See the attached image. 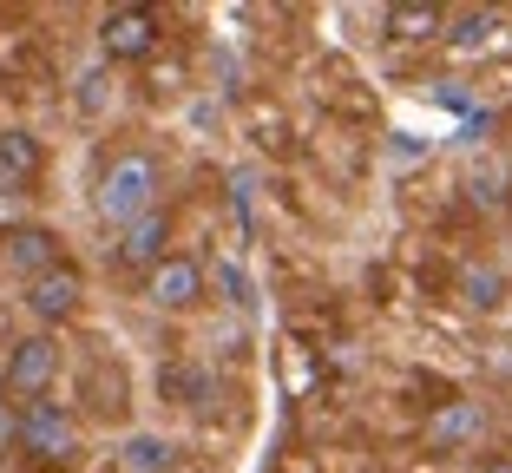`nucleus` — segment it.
Instances as JSON below:
<instances>
[{
  "label": "nucleus",
  "mask_w": 512,
  "mask_h": 473,
  "mask_svg": "<svg viewBox=\"0 0 512 473\" xmlns=\"http://www.w3.org/2000/svg\"><path fill=\"white\" fill-rule=\"evenodd\" d=\"M158 184L165 178H158V158L151 152H119L99 171V198L92 204H99V217H106L112 230H132L138 217L158 211Z\"/></svg>",
  "instance_id": "1"
},
{
  "label": "nucleus",
  "mask_w": 512,
  "mask_h": 473,
  "mask_svg": "<svg viewBox=\"0 0 512 473\" xmlns=\"http://www.w3.org/2000/svg\"><path fill=\"white\" fill-rule=\"evenodd\" d=\"M53 375H60V342L27 336V342H14V355H7V368H0V395L14 401V408H33V401H46Z\"/></svg>",
  "instance_id": "2"
},
{
  "label": "nucleus",
  "mask_w": 512,
  "mask_h": 473,
  "mask_svg": "<svg viewBox=\"0 0 512 473\" xmlns=\"http://www.w3.org/2000/svg\"><path fill=\"white\" fill-rule=\"evenodd\" d=\"M14 441H20V454H33V460H66L73 441H79V428H73V414H66L60 401H33V408H20Z\"/></svg>",
  "instance_id": "3"
},
{
  "label": "nucleus",
  "mask_w": 512,
  "mask_h": 473,
  "mask_svg": "<svg viewBox=\"0 0 512 473\" xmlns=\"http://www.w3.org/2000/svg\"><path fill=\"white\" fill-rule=\"evenodd\" d=\"M151 46H158V14L151 7H112L99 20V53L106 60H151Z\"/></svg>",
  "instance_id": "4"
},
{
  "label": "nucleus",
  "mask_w": 512,
  "mask_h": 473,
  "mask_svg": "<svg viewBox=\"0 0 512 473\" xmlns=\"http://www.w3.org/2000/svg\"><path fill=\"white\" fill-rule=\"evenodd\" d=\"M204 276L211 270H204L197 257H165L158 270H145V296L158 309H191L197 296H204Z\"/></svg>",
  "instance_id": "5"
},
{
  "label": "nucleus",
  "mask_w": 512,
  "mask_h": 473,
  "mask_svg": "<svg viewBox=\"0 0 512 473\" xmlns=\"http://www.w3.org/2000/svg\"><path fill=\"white\" fill-rule=\"evenodd\" d=\"M480 434H486L480 401H440V408L427 414V447H434V454H460V447L480 441Z\"/></svg>",
  "instance_id": "6"
},
{
  "label": "nucleus",
  "mask_w": 512,
  "mask_h": 473,
  "mask_svg": "<svg viewBox=\"0 0 512 473\" xmlns=\"http://www.w3.org/2000/svg\"><path fill=\"white\" fill-rule=\"evenodd\" d=\"M79 296H86V283H79L73 263H60V270H46V276H33V283H27V309L40 322H66L79 309Z\"/></svg>",
  "instance_id": "7"
},
{
  "label": "nucleus",
  "mask_w": 512,
  "mask_h": 473,
  "mask_svg": "<svg viewBox=\"0 0 512 473\" xmlns=\"http://www.w3.org/2000/svg\"><path fill=\"white\" fill-rule=\"evenodd\" d=\"M165 237H171L165 211H151V217H138L132 230H119V263H132V270H158V263L171 257V250H165Z\"/></svg>",
  "instance_id": "8"
},
{
  "label": "nucleus",
  "mask_w": 512,
  "mask_h": 473,
  "mask_svg": "<svg viewBox=\"0 0 512 473\" xmlns=\"http://www.w3.org/2000/svg\"><path fill=\"white\" fill-rule=\"evenodd\" d=\"M0 250H7L14 270H27V283H33V276H46V270H60V237H53V230H27V224H20Z\"/></svg>",
  "instance_id": "9"
},
{
  "label": "nucleus",
  "mask_w": 512,
  "mask_h": 473,
  "mask_svg": "<svg viewBox=\"0 0 512 473\" xmlns=\"http://www.w3.org/2000/svg\"><path fill=\"white\" fill-rule=\"evenodd\" d=\"M40 165H46V145L33 132H20V125H7L0 132V184H27Z\"/></svg>",
  "instance_id": "10"
},
{
  "label": "nucleus",
  "mask_w": 512,
  "mask_h": 473,
  "mask_svg": "<svg viewBox=\"0 0 512 473\" xmlns=\"http://www.w3.org/2000/svg\"><path fill=\"white\" fill-rule=\"evenodd\" d=\"M388 33L394 40H434V33H447V14L427 0H407V7H388Z\"/></svg>",
  "instance_id": "11"
},
{
  "label": "nucleus",
  "mask_w": 512,
  "mask_h": 473,
  "mask_svg": "<svg viewBox=\"0 0 512 473\" xmlns=\"http://www.w3.org/2000/svg\"><path fill=\"white\" fill-rule=\"evenodd\" d=\"M460 296H467L473 309H499V303H506V276H499L493 263H467V276H460Z\"/></svg>",
  "instance_id": "12"
},
{
  "label": "nucleus",
  "mask_w": 512,
  "mask_h": 473,
  "mask_svg": "<svg viewBox=\"0 0 512 473\" xmlns=\"http://www.w3.org/2000/svg\"><path fill=\"white\" fill-rule=\"evenodd\" d=\"M493 27H499L493 7H473V14H453V20H447V40L460 46V53H480V46L493 40Z\"/></svg>",
  "instance_id": "13"
},
{
  "label": "nucleus",
  "mask_w": 512,
  "mask_h": 473,
  "mask_svg": "<svg viewBox=\"0 0 512 473\" xmlns=\"http://www.w3.org/2000/svg\"><path fill=\"white\" fill-rule=\"evenodd\" d=\"M125 467H132V473H165L171 467V441H158V434H132V441H125Z\"/></svg>",
  "instance_id": "14"
},
{
  "label": "nucleus",
  "mask_w": 512,
  "mask_h": 473,
  "mask_svg": "<svg viewBox=\"0 0 512 473\" xmlns=\"http://www.w3.org/2000/svg\"><path fill=\"white\" fill-rule=\"evenodd\" d=\"M473 198H480V204H499V198H506V165H499V158H486V165L473 171Z\"/></svg>",
  "instance_id": "15"
},
{
  "label": "nucleus",
  "mask_w": 512,
  "mask_h": 473,
  "mask_svg": "<svg viewBox=\"0 0 512 473\" xmlns=\"http://www.w3.org/2000/svg\"><path fill=\"white\" fill-rule=\"evenodd\" d=\"M20 217H27V191H14V184H0V230L14 237Z\"/></svg>",
  "instance_id": "16"
},
{
  "label": "nucleus",
  "mask_w": 512,
  "mask_h": 473,
  "mask_svg": "<svg viewBox=\"0 0 512 473\" xmlns=\"http://www.w3.org/2000/svg\"><path fill=\"white\" fill-rule=\"evenodd\" d=\"M217 290H224L230 303H250V276H243L237 263H217Z\"/></svg>",
  "instance_id": "17"
},
{
  "label": "nucleus",
  "mask_w": 512,
  "mask_h": 473,
  "mask_svg": "<svg viewBox=\"0 0 512 473\" xmlns=\"http://www.w3.org/2000/svg\"><path fill=\"white\" fill-rule=\"evenodd\" d=\"M480 473H512V454H499V460H486Z\"/></svg>",
  "instance_id": "18"
}]
</instances>
